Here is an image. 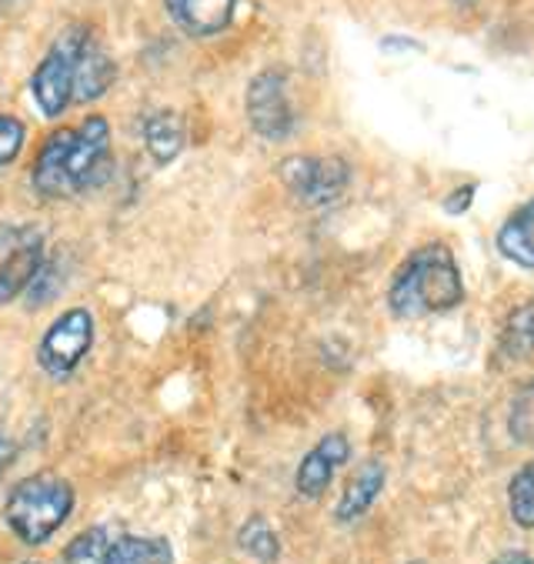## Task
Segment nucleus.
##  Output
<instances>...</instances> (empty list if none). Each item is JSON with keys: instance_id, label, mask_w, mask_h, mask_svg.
<instances>
[{"instance_id": "4468645a", "label": "nucleus", "mask_w": 534, "mask_h": 564, "mask_svg": "<svg viewBox=\"0 0 534 564\" xmlns=\"http://www.w3.org/2000/svg\"><path fill=\"white\" fill-rule=\"evenodd\" d=\"M494 355L501 365H521V361L534 358V294L508 314V321L498 334Z\"/></svg>"}, {"instance_id": "9b49d317", "label": "nucleus", "mask_w": 534, "mask_h": 564, "mask_svg": "<svg viewBox=\"0 0 534 564\" xmlns=\"http://www.w3.org/2000/svg\"><path fill=\"white\" fill-rule=\"evenodd\" d=\"M115 84V61L107 57V51L84 34L74 61V104H90L107 94V87Z\"/></svg>"}, {"instance_id": "423d86ee", "label": "nucleus", "mask_w": 534, "mask_h": 564, "mask_svg": "<svg viewBox=\"0 0 534 564\" xmlns=\"http://www.w3.org/2000/svg\"><path fill=\"white\" fill-rule=\"evenodd\" d=\"M84 34H87L84 28H67L34 70L31 90L44 118H61L74 104V61Z\"/></svg>"}, {"instance_id": "39448f33", "label": "nucleus", "mask_w": 534, "mask_h": 564, "mask_svg": "<svg viewBox=\"0 0 534 564\" xmlns=\"http://www.w3.org/2000/svg\"><path fill=\"white\" fill-rule=\"evenodd\" d=\"M44 264V231L37 224H0V304L24 294Z\"/></svg>"}, {"instance_id": "412c9836", "label": "nucleus", "mask_w": 534, "mask_h": 564, "mask_svg": "<svg viewBox=\"0 0 534 564\" xmlns=\"http://www.w3.org/2000/svg\"><path fill=\"white\" fill-rule=\"evenodd\" d=\"M24 124L11 115H0V167H8L11 161H18V154L24 151Z\"/></svg>"}, {"instance_id": "2eb2a0df", "label": "nucleus", "mask_w": 534, "mask_h": 564, "mask_svg": "<svg viewBox=\"0 0 534 564\" xmlns=\"http://www.w3.org/2000/svg\"><path fill=\"white\" fill-rule=\"evenodd\" d=\"M103 564H174V547L161 534H124L111 541Z\"/></svg>"}, {"instance_id": "6ab92c4d", "label": "nucleus", "mask_w": 534, "mask_h": 564, "mask_svg": "<svg viewBox=\"0 0 534 564\" xmlns=\"http://www.w3.org/2000/svg\"><path fill=\"white\" fill-rule=\"evenodd\" d=\"M508 508L514 524L534 528V458L524 462L508 485Z\"/></svg>"}, {"instance_id": "7ed1b4c3", "label": "nucleus", "mask_w": 534, "mask_h": 564, "mask_svg": "<svg viewBox=\"0 0 534 564\" xmlns=\"http://www.w3.org/2000/svg\"><path fill=\"white\" fill-rule=\"evenodd\" d=\"M74 488L57 475H31L18 481L4 505L8 528L31 547L47 544L74 514Z\"/></svg>"}, {"instance_id": "f257e3e1", "label": "nucleus", "mask_w": 534, "mask_h": 564, "mask_svg": "<svg viewBox=\"0 0 534 564\" xmlns=\"http://www.w3.org/2000/svg\"><path fill=\"white\" fill-rule=\"evenodd\" d=\"M31 177L37 194L54 200L100 187L111 177V124L103 118H87L77 128L54 131L44 141Z\"/></svg>"}, {"instance_id": "f03ea898", "label": "nucleus", "mask_w": 534, "mask_h": 564, "mask_svg": "<svg viewBox=\"0 0 534 564\" xmlns=\"http://www.w3.org/2000/svg\"><path fill=\"white\" fill-rule=\"evenodd\" d=\"M465 301V278L458 258L445 245H424L404 258L388 288V307L394 317H435Z\"/></svg>"}, {"instance_id": "aec40b11", "label": "nucleus", "mask_w": 534, "mask_h": 564, "mask_svg": "<svg viewBox=\"0 0 534 564\" xmlns=\"http://www.w3.org/2000/svg\"><path fill=\"white\" fill-rule=\"evenodd\" d=\"M107 547H111L107 528H87L77 538H70V544L64 547V561L67 564H103Z\"/></svg>"}, {"instance_id": "4be33fe9", "label": "nucleus", "mask_w": 534, "mask_h": 564, "mask_svg": "<svg viewBox=\"0 0 534 564\" xmlns=\"http://www.w3.org/2000/svg\"><path fill=\"white\" fill-rule=\"evenodd\" d=\"M471 197H475V187H471V184H468V187H461L458 194H451V197L445 200L448 214H465V210H468V204H471Z\"/></svg>"}, {"instance_id": "6e6552de", "label": "nucleus", "mask_w": 534, "mask_h": 564, "mask_svg": "<svg viewBox=\"0 0 534 564\" xmlns=\"http://www.w3.org/2000/svg\"><path fill=\"white\" fill-rule=\"evenodd\" d=\"M281 174L287 187L314 207L338 200L351 184V167L341 158H291Z\"/></svg>"}, {"instance_id": "1a4fd4ad", "label": "nucleus", "mask_w": 534, "mask_h": 564, "mask_svg": "<svg viewBox=\"0 0 534 564\" xmlns=\"http://www.w3.org/2000/svg\"><path fill=\"white\" fill-rule=\"evenodd\" d=\"M348 458H351V441L345 434H338V431L325 434L297 465V475H294L297 495L307 498V501H317L320 495L331 488L338 468L348 465Z\"/></svg>"}, {"instance_id": "393cba45", "label": "nucleus", "mask_w": 534, "mask_h": 564, "mask_svg": "<svg viewBox=\"0 0 534 564\" xmlns=\"http://www.w3.org/2000/svg\"><path fill=\"white\" fill-rule=\"evenodd\" d=\"M411 564H424V561H411Z\"/></svg>"}, {"instance_id": "a211bd4d", "label": "nucleus", "mask_w": 534, "mask_h": 564, "mask_svg": "<svg viewBox=\"0 0 534 564\" xmlns=\"http://www.w3.org/2000/svg\"><path fill=\"white\" fill-rule=\"evenodd\" d=\"M508 431L517 444L534 447V375L521 381L508 404Z\"/></svg>"}, {"instance_id": "f3484780", "label": "nucleus", "mask_w": 534, "mask_h": 564, "mask_svg": "<svg viewBox=\"0 0 534 564\" xmlns=\"http://www.w3.org/2000/svg\"><path fill=\"white\" fill-rule=\"evenodd\" d=\"M238 544H241L244 554H251L254 561H264V564H274L277 554H281V541H277L274 528L268 524V518H261V514H254V518H248L241 524Z\"/></svg>"}, {"instance_id": "f8f14e48", "label": "nucleus", "mask_w": 534, "mask_h": 564, "mask_svg": "<svg viewBox=\"0 0 534 564\" xmlns=\"http://www.w3.org/2000/svg\"><path fill=\"white\" fill-rule=\"evenodd\" d=\"M494 248L508 264H514L521 271H534V197L524 200L521 207H514L501 220Z\"/></svg>"}, {"instance_id": "ddd939ff", "label": "nucleus", "mask_w": 534, "mask_h": 564, "mask_svg": "<svg viewBox=\"0 0 534 564\" xmlns=\"http://www.w3.org/2000/svg\"><path fill=\"white\" fill-rule=\"evenodd\" d=\"M384 481H388V471L381 462H364L345 485L341 491V501L335 508V518L341 524H355L358 518H364L371 511V505L378 501V495L384 491Z\"/></svg>"}, {"instance_id": "20e7f679", "label": "nucleus", "mask_w": 534, "mask_h": 564, "mask_svg": "<svg viewBox=\"0 0 534 564\" xmlns=\"http://www.w3.org/2000/svg\"><path fill=\"white\" fill-rule=\"evenodd\" d=\"M94 345V317L87 307H70L61 317L51 321V327L44 330L41 345H37V368L54 378V381H67L77 365L87 358Z\"/></svg>"}, {"instance_id": "5701e85b", "label": "nucleus", "mask_w": 534, "mask_h": 564, "mask_svg": "<svg viewBox=\"0 0 534 564\" xmlns=\"http://www.w3.org/2000/svg\"><path fill=\"white\" fill-rule=\"evenodd\" d=\"M491 564H534V557H527L524 551H508V554L494 557Z\"/></svg>"}, {"instance_id": "b1692460", "label": "nucleus", "mask_w": 534, "mask_h": 564, "mask_svg": "<svg viewBox=\"0 0 534 564\" xmlns=\"http://www.w3.org/2000/svg\"><path fill=\"white\" fill-rule=\"evenodd\" d=\"M24 564H41V561H24Z\"/></svg>"}, {"instance_id": "9d476101", "label": "nucleus", "mask_w": 534, "mask_h": 564, "mask_svg": "<svg viewBox=\"0 0 534 564\" xmlns=\"http://www.w3.org/2000/svg\"><path fill=\"white\" fill-rule=\"evenodd\" d=\"M238 0H167V14L190 37H214L231 28Z\"/></svg>"}, {"instance_id": "dca6fc26", "label": "nucleus", "mask_w": 534, "mask_h": 564, "mask_svg": "<svg viewBox=\"0 0 534 564\" xmlns=\"http://www.w3.org/2000/svg\"><path fill=\"white\" fill-rule=\"evenodd\" d=\"M141 134H144V148L151 151L157 164L174 161L184 148V121L174 110H154V115H148L141 124Z\"/></svg>"}, {"instance_id": "0eeeda50", "label": "nucleus", "mask_w": 534, "mask_h": 564, "mask_svg": "<svg viewBox=\"0 0 534 564\" xmlns=\"http://www.w3.org/2000/svg\"><path fill=\"white\" fill-rule=\"evenodd\" d=\"M248 121L264 141H284L294 131V110L287 100V77L261 70L248 87Z\"/></svg>"}]
</instances>
